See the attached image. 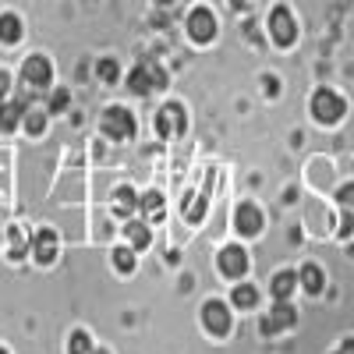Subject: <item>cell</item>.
Segmentation results:
<instances>
[{"label":"cell","instance_id":"21","mask_svg":"<svg viewBox=\"0 0 354 354\" xmlns=\"http://www.w3.org/2000/svg\"><path fill=\"white\" fill-rule=\"evenodd\" d=\"M8 238H11V259H15V262H18V259H25V252H28L25 234H21L18 227H11V230H8Z\"/></svg>","mask_w":354,"mask_h":354},{"label":"cell","instance_id":"15","mask_svg":"<svg viewBox=\"0 0 354 354\" xmlns=\"http://www.w3.org/2000/svg\"><path fill=\"white\" fill-rule=\"evenodd\" d=\"M113 209L121 213V216H131V213L138 209V195H135L131 188H117V195H113Z\"/></svg>","mask_w":354,"mask_h":354},{"label":"cell","instance_id":"20","mask_svg":"<svg viewBox=\"0 0 354 354\" xmlns=\"http://www.w3.org/2000/svg\"><path fill=\"white\" fill-rule=\"evenodd\" d=\"M68 354H93V340H88V333L75 330L71 340H68Z\"/></svg>","mask_w":354,"mask_h":354},{"label":"cell","instance_id":"31","mask_svg":"<svg viewBox=\"0 0 354 354\" xmlns=\"http://www.w3.org/2000/svg\"><path fill=\"white\" fill-rule=\"evenodd\" d=\"M230 4H234V8H245V4H248V0H230Z\"/></svg>","mask_w":354,"mask_h":354},{"label":"cell","instance_id":"4","mask_svg":"<svg viewBox=\"0 0 354 354\" xmlns=\"http://www.w3.org/2000/svg\"><path fill=\"white\" fill-rule=\"evenodd\" d=\"M270 36L277 46H290L294 39H298V25H294V15L287 8H273L270 15Z\"/></svg>","mask_w":354,"mask_h":354},{"label":"cell","instance_id":"23","mask_svg":"<svg viewBox=\"0 0 354 354\" xmlns=\"http://www.w3.org/2000/svg\"><path fill=\"white\" fill-rule=\"evenodd\" d=\"M113 266H117L121 273H131V270H135V252H131V248H117V252H113Z\"/></svg>","mask_w":354,"mask_h":354},{"label":"cell","instance_id":"10","mask_svg":"<svg viewBox=\"0 0 354 354\" xmlns=\"http://www.w3.org/2000/svg\"><path fill=\"white\" fill-rule=\"evenodd\" d=\"M220 270L227 273V277H245L248 273V252L245 248H238V245H230V248H223L220 252Z\"/></svg>","mask_w":354,"mask_h":354},{"label":"cell","instance_id":"16","mask_svg":"<svg viewBox=\"0 0 354 354\" xmlns=\"http://www.w3.org/2000/svg\"><path fill=\"white\" fill-rule=\"evenodd\" d=\"M21 39V18L0 15V43H18Z\"/></svg>","mask_w":354,"mask_h":354},{"label":"cell","instance_id":"17","mask_svg":"<svg viewBox=\"0 0 354 354\" xmlns=\"http://www.w3.org/2000/svg\"><path fill=\"white\" fill-rule=\"evenodd\" d=\"M21 121V106L18 103H0V131H15Z\"/></svg>","mask_w":354,"mask_h":354},{"label":"cell","instance_id":"22","mask_svg":"<svg viewBox=\"0 0 354 354\" xmlns=\"http://www.w3.org/2000/svg\"><path fill=\"white\" fill-rule=\"evenodd\" d=\"M138 205L145 213H153V216H160V209H163V195L160 192H145L142 198H138Z\"/></svg>","mask_w":354,"mask_h":354},{"label":"cell","instance_id":"8","mask_svg":"<svg viewBox=\"0 0 354 354\" xmlns=\"http://www.w3.org/2000/svg\"><path fill=\"white\" fill-rule=\"evenodd\" d=\"M21 78L32 85V88H46L53 82V68H50L46 57H28L25 68H21Z\"/></svg>","mask_w":354,"mask_h":354},{"label":"cell","instance_id":"11","mask_svg":"<svg viewBox=\"0 0 354 354\" xmlns=\"http://www.w3.org/2000/svg\"><path fill=\"white\" fill-rule=\"evenodd\" d=\"M234 227H238L241 234H259L262 230V213H259V205L255 202H241L238 209H234Z\"/></svg>","mask_w":354,"mask_h":354},{"label":"cell","instance_id":"14","mask_svg":"<svg viewBox=\"0 0 354 354\" xmlns=\"http://www.w3.org/2000/svg\"><path fill=\"white\" fill-rule=\"evenodd\" d=\"M298 280L305 283V290H308V294H322V287H326V277H322V270H319V266H312V262L298 273Z\"/></svg>","mask_w":354,"mask_h":354},{"label":"cell","instance_id":"5","mask_svg":"<svg viewBox=\"0 0 354 354\" xmlns=\"http://www.w3.org/2000/svg\"><path fill=\"white\" fill-rule=\"evenodd\" d=\"M202 319H205V330L216 333V337H227L230 333V308L223 301H205L202 305Z\"/></svg>","mask_w":354,"mask_h":354},{"label":"cell","instance_id":"7","mask_svg":"<svg viewBox=\"0 0 354 354\" xmlns=\"http://www.w3.org/2000/svg\"><path fill=\"white\" fill-rule=\"evenodd\" d=\"M185 110H181V103H167L163 110H160V117H156V131L163 135V138H170V135H181L185 131Z\"/></svg>","mask_w":354,"mask_h":354},{"label":"cell","instance_id":"6","mask_svg":"<svg viewBox=\"0 0 354 354\" xmlns=\"http://www.w3.org/2000/svg\"><path fill=\"white\" fill-rule=\"evenodd\" d=\"M188 36L198 39V43H209V39L216 36V18H213V11H205V8L192 11V15H188Z\"/></svg>","mask_w":354,"mask_h":354},{"label":"cell","instance_id":"1","mask_svg":"<svg viewBox=\"0 0 354 354\" xmlns=\"http://www.w3.org/2000/svg\"><path fill=\"white\" fill-rule=\"evenodd\" d=\"M167 85V71L156 64V61H142L131 75H128V88L138 96H149L153 88H163Z\"/></svg>","mask_w":354,"mask_h":354},{"label":"cell","instance_id":"25","mask_svg":"<svg viewBox=\"0 0 354 354\" xmlns=\"http://www.w3.org/2000/svg\"><path fill=\"white\" fill-rule=\"evenodd\" d=\"M185 216H188L192 223H198V220L205 216V195H195V202L185 205Z\"/></svg>","mask_w":354,"mask_h":354},{"label":"cell","instance_id":"2","mask_svg":"<svg viewBox=\"0 0 354 354\" xmlns=\"http://www.w3.org/2000/svg\"><path fill=\"white\" fill-rule=\"evenodd\" d=\"M344 110H347V103L333 93V88H319V93L312 96V113H315V121H322V124H337L344 117Z\"/></svg>","mask_w":354,"mask_h":354},{"label":"cell","instance_id":"12","mask_svg":"<svg viewBox=\"0 0 354 354\" xmlns=\"http://www.w3.org/2000/svg\"><path fill=\"white\" fill-rule=\"evenodd\" d=\"M32 255L39 266H50L57 259V234L53 230H36V238H32Z\"/></svg>","mask_w":354,"mask_h":354},{"label":"cell","instance_id":"29","mask_svg":"<svg viewBox=\"0 0 354 354\" xmlns=\"http://www.w3.org/2000/svg\"><path fill=\"white\" fill-rule=\"evenodd\" d=\"M8 93H11V78H8L4 71H0V100H4Z\"/></svg>","mask_w":354,"mask_h":354},{"label":"cell","instance_id":"32","mask_svg":"<svg viewBox=\"0 0 354 354\" xmlns=\"http://www.w3.org/2000/svg\"><path fill=\"white\" fill-rule=\"evenodd\" d=\"M156 4H174V0H156Z\"/></svg>","mask_w":354,"mask_h":354},{"label":"cell","instance_id":"24","mask_svg":"<svg viewBox=\"0 0 354 354\" xmlns=\"http://www.w3.org/2000/svg\"><path fill=\"white\" fill-rule=\"evenodd\" d=\"M96 75L110 85V82H117V75H121V71H117V61H113V57H106V61H100V64H96Z\"/></svg>","mask_w":354,"mask_h":354},{"label":"cell","instance_id":"19","mask_svg":"<svg viewBox=\"0 0 354 354\" xmlns=\"http://www.w3.org/2000/svg\"><path fill=\"white\" fill-rule=\"evenodd\" d=\"M255 301H259V290L252 283H238V287H234V305H238V308H252Z\"/></svg>","mask_w":354,"mask_h":354},{"label":"cell","instance_id":"3","mask_svg":"<svg viewBox=\"0 0 354 354\" xmlns=\"http://www.w3.org/2000/svg\"><path fill=\"white\" fill-rule=\"evenodd\" d=\"M103 131H106L113 142H128V138H135V117H131L124 106H113V110H106V117H103Z\"/></svg>","mask_w":354,"mask_h":354},{"label":"cell","instance_id":"26","mask_svg":"<svg viewBox=\"0 0 354 354\" xmlns=\"http://www.w3.org/2000/svg\"><path fill=\"white\" fill-rule=\"evenodd\" d=\"M25 128L32 131V135H39V131L46 128V113H43V110H32V113L25 117Z\"/></svg>","mask_w":354,"mask_h":354},{"label":"cell","instance_id":"33","mask_svg":"<svg viewBox=\"0 0 354 354\" xmlns=\"http://www.w3.org/2000/svg\"><path fill=\"white\" fill-rule=\"evenodd\" d=\"M93 354H110V351H93Z\"/></svg>","mask_w":354,"mask_h":354},{"label":"cell","instance_id":"9","mask_svg":"<svg viewBox=\"0 0 354 354\" xmlns=\"http://www.w3.org/2000/svg\"><path fill=\"white\" fill-rule=\"evenodd\" d=\"M294 322H298V312H294L287 301H277L273 312L262 319V333H280V330H290Z\"/></svg>","mask_w":354,"mask_h":354},{"label":"cell","instance_id":"34","mask_svg":"<svg viewBox=\"0 0 354 354\" xmlns=\"http://www.w3.org/2000/svg\"><path fill=\"white\" fill-rule=\"evenodd\" d=\"M0 354H8V351H4V347H0Z\"/></svg>","mask_w":354,"mask_h":354},{"label":"cell","instance_id":"30","mask_svg":"<svg viewBox=\"0 0 354 354\" xmlns=\"http://www.w3.org/2000/svg\"><path fill=\"white\" fill-rule=\"evenodd\" d=\"M337 354H354V340H344V344H340V351H337Z\"/></svg>","mask_w":354,"mask_h":354},{"label":"cell","instance_id":"27","mask_svg":"<svg viewBox=\"0 0 354 354\" xmlns=\"http://www.w3.org/2000/svg\"><path fill=\"white\" fill-rule=\"evenodd\" d=\"M64 106H68V93H64V88H61V93L53 96V103H50V113H61Z\"/></svg>","mask_w":354,"mask_h":354},{"label":"cell","instance_id":"13","mask_svg":"<svg viewBox=\"0 0 354 354\" xmlns=\"http://www.w3.org/2000/svg\"><path fill=\"white\" fill-rule=\"evenodd\" d=\"M294 287H298V273H290V270H280V273L273 277V283H270V290H273L277 301H287L290 294H294Z\"/></svg>","mask_w":354,"mask_h":354},{"label":"cell","instance_id":"28","mask_svg":"<svg viewBox=\"0 0 354 354\" xmlns=\"http://www.w3.org/2000/svg\"><path fill=\"white\" fill-rule=\"evenodd\" d=\"M337 198H340L344 209H351V202H354V188H351V185H347V188H340V195H337Z\"/></svg>","mask_w":354,"mask_h":354},{"label":"cell","instance_id":"18","mask_svg":"<svg viewBox=\"0 0 354 354\" xmlns=\"http://www.w3.org/2000/svg\"><path fill=\"white\" fill-rule=\"evenodd\" d=\"M124 234H128V241H131L135 248H149V241H153V238H149V227H145V223H135V220L124 227Z\"/></svg>","mask_w":354,"mask_h":354}]
</instances>
